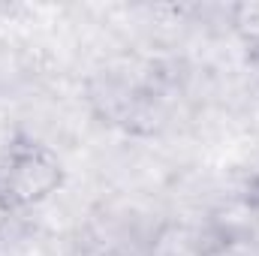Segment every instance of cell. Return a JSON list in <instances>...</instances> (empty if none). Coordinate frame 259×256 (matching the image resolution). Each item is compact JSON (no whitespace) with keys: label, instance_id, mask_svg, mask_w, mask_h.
I'll list each match as a JSON object with an SVG mask.
<instances>
[{"label":"cell","instance_id":"277c9868","mask_svg":"<svg viewBox=\"0 0 259 256\" xmlns=\"http://www.w3.org/2000/svg\"><path fill=\"white\" fill-rule=\"evenodd\" d=\"M9 214H12V208L0 199V232H3V229H6V223H9Z\"/></svg>","mask_w":259,"mask_h":256},{"label":"cell","instance_id":"5b68a950","mask_svg":"<svg viewBox=\"0 0 259 256\" xmlns=\"http://www.w3.org/2000/svg\"><path fill=\"white\" fill-rule=\"evenodd\" d=\"M250 49H253V55L259 58V42H256V46H250Z\"/></svg>","mask_w":259,"mask_h":256},{"label":"cell","instance_id":"3957f363","mask_svg":"<svg viewBox=\"0 0 259 256\" xmlns=\"http://www.w3.org/2000/svg\"><path fill=\"white\" fill-rule=\"evenodd\" d=\"M199 256H259V241L250 232H223L208 241Z\"/></svg>","mask_w":259,"mask_h":256},{"label":"cell","instance_id":"6da1fadb","mask_svg":"<svg viewBox=\"0 0 259 256\" xmlns=\"http://www.w3.org/2000/svg\"><path fill=\"white\" fill-rule=\"evenodd\" d=\"M64 187L61 157L33 136H15L0 148V199L15 208L46 202Z\"/></svg>","mask_w":259,"mask_h":256},{"label":"cell","instance_id":"7a4b0ae2","mask_svg":"<svg viewBox=\"0 0 259 256\" xmlns=\"http://www.w3.org/2000/svg\"><path fill=\"white\" fill-rule=\"evenodd\" d=\"M163 75L142 69V72H109L103 88L94 91V103H100V115L109 124L130 133H151L163 118Z\"/></svg>","mask_w":259,"mask_h":256}]
</instances>
